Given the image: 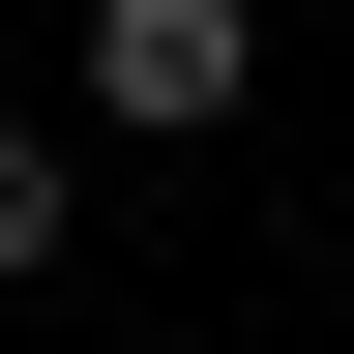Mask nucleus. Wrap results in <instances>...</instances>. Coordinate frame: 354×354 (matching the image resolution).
<instances>
[{
  "label": "nucleus",
  "mask_w": 354,
  "mask_h": 354,
  "mask_svg": "<svg viewBox=\"0 0 354 354\" xmlns=\"http://www.w3.org/2000/svg\"><path fill=\"white\" fill-rule=\"evenodd\" d=\"M236 59H266L236 0H88V118H148V148H177V118H236Z\"/></svg>",
  "instance_id": "nucleus-1"
},
{
  "label": "nucleus",
  "mask_w": 354,
  "mask_h": 354,
  "mask_svg": "<svg viewBox=\"0 0 354 354\" xmlns=\"http://www.w3.org/2000/svg\"><path fill=\"white\" fill-rule=\"evenodd\" d=\"M30 266H59V148L0 118V295H30Z\"/></svg>",
  "instance_id": "nucleus-2"
}]
</instances>
